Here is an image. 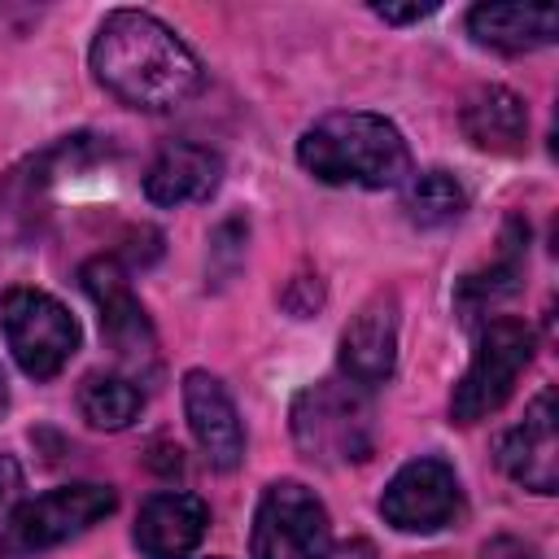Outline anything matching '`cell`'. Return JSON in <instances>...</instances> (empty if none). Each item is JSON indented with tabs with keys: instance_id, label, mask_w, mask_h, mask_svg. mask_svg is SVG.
Returning a JSON list of instances; mask_svg holds the SVG:
<instances>
[{
	"instance_id": "obj_1",
	"label": "cell",
	"mask_w": 559,
	"mask_h": 559,
	"mask_svg": "<svg viewBox=\"0 0 559 559\" xmlns=\"http://www.w3.org/2000/svg\"><path fill=\"white\" fill-rule=\"evenodd\" d=\"M96 83L144 114H170L205 87L201 57L153 13L114 9L92 39Z\"/></svg>"
},
{
	"instance_id": "obj_2",
	"label": "cell",
	"mask_w": 559,
	"mask_h": 559,
	"mask_svg": "<svg viewBox=\"0 0 559 559\" xmlns=\"http://www.w3.org/2000/svg\"><path fill=\"white\" fill-rule=\"evenodd\" d=\"M297 162L319 183L397 188L411 179V148L402 131L367 109H341L310 122L297 140Z\"/></svg>"
},
{
	"instance_id": "obj_3",
	"label": "cell",
	"mask_w": 559,
	"mask_h": 559,
	"mask_svg": "<svg viewBox=\"0 0 559 559\" xmlns=\"http://www.w3.org/2000/svg\"><path fill=\"white\" fill-rule=\"evenodd\" d=\"M288 428H293L297 450L310 463L341 467V463H362L376 450V406H371V393L362 384L345 380V376L306 384L293 397Z\"/></svg>"
},
{
	"instance_id": "obj_4",
	"label": "cell",
	"mask_w": 559,
	"mask_h": 559,
	"mask_svg": "<svg viewBox=\"0 0 559 559\" xmlns=\"http://www.w3.org/2000/svg\"><path fill=\"white\" fill-rule=\"evenodd\" d=\"M118 507V493L109 485L83 480V485H57L39 498L17 502L0 524V559H31L44 555L92 524H100Z\"/></svg>"
},
{
	"instance_id": "obj_5",
	"label": "cell",
	"mask_w": 559,
	"mask_h": 559,
	"mask_svg": "<svg viewBox=\"0 0 559 559\" xmlns=\"http://www.w3.org/2000/svg\"><path fill=\"white\" fill-rule=\"evenodd\" d=\"M109 157V140L100 135H66L48 144L44 153L26 157L0 179V245H22L39 231L48 214V192L57 188L61 175H74L92 162Z\"/></svg>"
},
{
	"instance_id": "obj_6",
	"label": "cell",
	"mask_w": 559,
	"mask_h": 559,
	"mask_svg": "<svg viewBox=\"0 0 559 559\" xmlns=\"http://www.w3.org/2000/svg\"><path fill=\"white\" fill-rule=\"evenodd\" d=\"M533 328L524 319H489L476 336L472 362L463 380L450 393V419L454 424H480L489 419L515 389L520 371L533 362Z\"/></svg>"
},
{
	"instance_id": "obj_7",
	"label": "cell",
	"mask_w": 559,
	"mask_h": 559,
	"mask_svg": "<svg viewBox=\"0 0 559 559\" xmlns=\"http://www.w3.org/2000/svg\"><path fill=\"white\" fill-rule=\"evenodd\" d=\"M79 280H83L87 297L96 301L100 336L114 349V358L122 362V376H131L135 384L148 380L157 371V332H153V319L144 314L140 297L131 293L127 266L114 253H100L79 266Z\"/></svg>"
},
{
	"instance_id": "obj_8",
	"label": "cell",
	"mask_w": 559,
	"mask_h": 559,
	"mask_svg": "<svg viewBox=\"0 0 559 559\" xmlns=\"http://www.w3.org/2000/svg\"><path fill=\"white\" fill-rule=\"evenodd\" d=\"M0 328L31 380H52L79 349L74 314L39 288H9L0 297Z\"/></svg>"
},
{
	"instance_id": "obj_9",
	"label": "cell",
	"mask_w": 559,
	"mask_h": 559,
	"mask_svg": "<svg viewBox=\"0 0 559 559\" xmlns=\"http://www.w3.org/2000/svg\"><path fill=\"white\" fill-rule=\"evenodd\" d=\"M253 559H323L328 555V507L301 480H271L253 511L249 533Z\"/></svg>"
},
{
	"instance_id": "obj_10",
	"label": "cell",
	"mask_w": 559,
	"mask_h": 559,
	"mask_svg": "<svg viewBox=\"0 0 559 559\" xmlns=\"http://www.w3.org/2000/svg\"><path fill=\"white\" fill-rule=\"evenodd\" d=\"M459 511H463L459 476L445 459H432V454L402 463L380 493V515L397 533H437L454 524Z\"/></svg>"
},
{
	"instance_id": "obj_11",
	"label": "cell",
	"mask_w": 559,
	"mask_h": 559,
	"mask_svg": "<svg viewBox=\"0 0 559 559\" xmlns=\"http://www.w3.org/2000/svg\"><path fill=\"white\" fill-rule=\"evenodd\" d=\"M555 389H542L524 419L502 432L498 441V463L502 472L533 489V493H555L559 489V432H555Z\"/></svg>"
},
{
	"instance_id": "obj_12",
	"label": "cell",
	"mask_w": 559,
	"mask_h": 559,
	"mask_svg": "<svg viewBox=\"0 0 559 559\" xmlns=\"http://www.w3.org/2000/svg\"><path fill=\"white\" fill-rule=\"evenodd\" d=\"M393 362H397V297L371 293L341 332V371L345 380L371 389L393 376Z\"/></svg>"
},
{
	"instance_id": "obj_13",
	"label": "cell",
	"mask_w": 559,
	"mask_h": 559,
	"mask_svg": "<svg viewBox=\"0 0 559 559\" xmlns=\"http://www.w3.org/2000/svg\"><path fill=\"white\" fill-rule=\"evenodd\" d=\"M183 411H188V428H192L201 454L210 459V467L231 472L245 459V428H240V411H236L231 393L223 389V380L210 371H188L183 376Z\"/></svg>"
},
{
	"instance_id": "obj_14",
	"label": "cell",
	"mask_w": 559,
	"mask_h": 559,
	"mask_svg": "<svg viewBox=\"0 0 559 559\" xmlns=\"http://www.w3.org/2000/svg\"><path fill=\"white\" fill-rule=\"evenodd\" d=\"M210 507L197 493H153L135 515V546L144 559H183L205 537Z\"/></svg>"
},
{
	"instance_id": "obj_15",
	"label": "cell",
	"mask_w": 559,
	"mask_h": 559,
	"mask_svg": "<svg viewBox=\"0 0 559 559\" xmlns=\"http://www.w3.org/2000/svg\"><path fill=\"white\" fill-rule=\"evenodd\" d=\"M223 183V157L205 144H166L144 170V197L153 205H188L214 197Z\"/></svg>"
},
{
	"instance_id": "obj_16",
	"label": "cell",
	"mask_w": 559,
	"mask_h": 559,
	"mask_svg": "<svg viewBox=\"0 0 559 559\" xmlns=\"http://www.w3.org/2000/svg\"><path fill=\"white\" fill-rule=\"evenodd\" d=\"M463 135L485 153H524L528 140V109L511 87H476L459 109Z\"/></svg>"
},
{
	"instance_id": "obj_17",
	"label": "cell",
	"mask_w": 559,
	"mask_h": 559,
	"mask_svg": "<svg viewBox=\"0 0 559 559\" xmlns=\"http://www.w3.org/2000/svg\"><path fill=\"white\" fill-rule=\"evenodd\" d=\"M467 31L480 48L533 52L559 35V13L555 9H524V4H476L467 13Z\"/></svg>"
},
{
	"instance_id": "obj_18",
	"label": "cell",
	"mask_w": 559,
	"mask_h": 559,
	"mask_svg": "<svg viewBox=\"0 0 559 559\" xmlns=\"http://www.w3.org/2000/svg\"><path fill=\"white\" fill-rule=\"evenodd\" d=\"M524 245H528V227H524L520 218H511L507 231H502V245H498L493 262H485L480 271H472V275L459 280L454 301H459L463 319H476L480 310H489L493 301H502V297H511V293L520 288V275H524Z\"/></svg>"
},
{
	"instance_id": "obj_19",
	"label": "cell",
	"mask_w": 559,
	"mask_h": 559,
	"mask_svg": "<svg viewBox=\"0 0 559 559\" xmlns=\"http://www.w3.org/2000/svg\"><path fill=\"white\" fill-rule=\"evenodd\" d=\"M79 411L92 428H105V432H122L140 411H144V393L131 376L122 371H92L83 384H79Z\"/></svg>"
},
{
	"instance_id": "obj_20",
	"label": "cell",
	"mask_w": 559,
	"mask_h": 559,
	"mask_svg": "<svg viewBox=\"0 0 559 559\" xmlns=\"http://www.w3.org/2000/svg\"><path fill=\"white\" fill-rule=\"evenodd\" d=\"M402 210L415 227H445L467 210V192L450 170H424L406 179Z\"/></svg>"
},
{
	"instance_id": "obj_21",
	"label": "cell",
	"mask_w": 559,
	"mask_h": 559,
	"mask_svg": "<svg viewBox=\"0 0 559 559\" xmlns=\"http://www.w3.org/2000/svg\"><path fill=\"white\" fill-rule=\"evenodd\" d=\"M480 559H537V555L520 537H489L485 550H480Z\"/></svg>"
},
{
	"instance_id": "obj_22",
	"label": "cell",
	"mask_w": 559,
	"mask_h": 559,
	"mask_svg": "<svg viewBox=\"0 0 559 559\" xmlns=\"http://www.w3.org/2000/svg\"><path fill=\"white\" fill-rule=\"evenodd\" d=\"M17 489H22V472H17L13 454H0V515H4V507L17 498Z\"/></svg>"
},
{
	"instance_id": "obj_23",
	"label": "cell",
	"mask_w": 559,
	"mask_h": 559,
	"mask_svg": "<svg viewBox=\"0 0 559 559\" xmlns=\"http://www.w3.org/2000/svg\"><path fill=\"white\" fill-rule=\"evenodd\" d=\"M371 13L384 17V22H419V17L432 13V4H376Z\"/></svg>"
},
{
	"instance_id": "obj_24",
	"label": "cell",
	"mask_w": 559,
	"mask_h": 559,
	"mask_svg": "<svg viewBox=\"0 0 559 559\" xmlns=\"http://www.w3.org/2000/svg\"><path fill=\"white\" fill-rule=\"evenodd\" d=\"M323 559H376V546H371L367 537H349V542H341L336 550H328Z\"/></svg>"
},
{
	"instance_id": "obj_25",
	"label": "cell",
	"mask_w": 559,
	"mask_h": 559,
	"mask_svg": "<svg viewBox=\"0 0 559 559\" xmlns=\"http://www.w3.org/2000/svg\"><path fill=\"white\" fill-rule=\"evenodd\" d=\"M9 411V380H4V367H0V415Z\"/></svg>"
},
{
	"instance_id": "obj_26",
	"label": "cell",
	"mask_w": 559,
	"mask_h": 559,
	"mask_svg": "<svg viewBox=\"0 0 559 559\" xmlns=\"http://www.w3.org/2000/svg\"><path fill=\"white\" fill-rule=\"evenodd\" d=\"M210 559H223V555H210Z\"/></svg>"
}]
</instances>
